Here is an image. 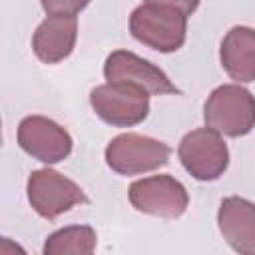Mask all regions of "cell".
<instances>
[{"label":"cell","instance_id":"6da1fadb","mask_svg":"<svg viewBox=\"0 0 255 255\" xmlns=\"http://www.w3.org/2000/svg\"><path fill=\"white\" fill-rule=\"evenodd\" d=\"M197 2H143L129 16L131 36L151 50L169 54L183 46L187 18Z\"/></svg>","mask_w":255,"mask_h":255},{"label":"cell","instance_id":"7a4b0ae2","mask_svg":"<svg viewBox=\"0 0 255 255\" xmlns=\"http://www.w3.org/2000/svg\"><path fill=\"white\" fill-rule=\"evenodd\" d=\"M88 2H42L46 18L40 22L32 36V48L44 64H58L68 58L78 38L76 14Z\"/></svg>","mask_w":255,"mask_h":255},{"label":"cell","instance_id":"3957f363","mask_svg":"<svg viewBox=\"0 0 255 255\" xmlns=\"http://www.w3.org/2000/svg\"><path fill=\"white\" fill-rule=\"evenodd\" d=\"M205 126L227 137L247 135L255 128V96L239 84L215 88L203 104Z\"/></svg>","mask_w":255,"mask_h":255},{"label":"cell","instance_id":"277c9868","mask_svg":"<svg viewBox=\"0 0 255 255\" xmlns=\"http://www.w3.org/2000/svg\"><path fill=\"white\" fill-rule=\"evenodd\" d=\"M106 163L120 175H137L167 165L171 147L139 133H120L106 145Z\"/></svg>","mask_w":255,"mask_h":255},{"label":"cell","instance_id":"5b68a950","mask_svg":"<svg viewBox=\"0 0 255 255\" xmlns=\"http://www.w3.org/2000/svg\"><path fill=\"white\" fill-rule=\"evenodd\" d=\"M92 110L110 126L128 128L149 114V94L133 84H102L90 92Z\"/></svg>","mask_w":255,"mask_h":255},{"label":"cell","instance_id":"8992f818","mask_svg":"<svg viewBox=\"0 0 255 255\" xmlns=\"http://www.w3.org/2000/svg\"><path fill=\"white\" fill-rule=\"evenodd\" d=\"M28 201L34 211L44 219H56L70 211L74 205L88 203L90 199L78 183L64 177L54 169H34L28 177Z\"/></svg>","mask_w":255,"mask_h":255},{"label":"cell","instance_id":"52a82bcc","mask_svg":"<svg viewBox=\"0 0 255 255\" xmlns=\"http://www.w3.org/2000/svg\"><path fill=\"white\" fill-rule=\"evenodd\" d=\"M181 165L199 181H213L223 175L229 163V151L221 135L209 128H197L183 135L177 147Z\"/></svg>","mask_w":255,"mask_h":255},{"label":"cell","instance_id":"ba28073f","mask_svg":"<svg viewBox=\"0 0 255 255\" xmlns=\"http://www.w3.org/2000/svg\"><path fill=\"white\" fill-rule=\"evenodd\" d=\"M131 205L147 215L177 219L189 205L185 187L171 175H151L137 179L129 185Z\"/></svg>","mask_w":255,"mask_h":255},{"label":"cell","instance_id":"9c48e42d","mask_svg":"<svg viewBox=\"0 0 255 255\" xmlns=\"http://www.w3.org/2000/svg\"><path fill=\"white\" fill-rule=\"evenodd\" d=\"M104 76L108 84H133L147 94H179L163 70L129 50H116L106 58Z\"/></svg>","mask_w":255,"mask_h":255},{"label":"cell","instance_id":"30bf717a","mask_svg":"<svg viewBox=\"0 0 255 255\" xmlns=\"http://www.w3.org/2000/svg\"><path fill=\"white\" fill-rule=\"evenodd\" d=\"M18 143L42 163H58L72 151L70 133L46 116H26L18 126Z\"/></svg>","mask_w":255,"mask_h":255},{"label":"cell","instance_id":"8fae6325","mask_svg":"<svg viewBox=\"0 0 255 255\" xmlns=\"http://www.w3.org/2000/svg\"><path fill=\"white\" fill-rule=\"evenodd\" d=\"M217 227L239 255H255V203L231 195L219 203Z\"/></svg>","mask_w":255,"mask_h":255},{"label":"cell","instance_id":"7c38bea8","mask_svg":"<svg viewBox=\"0 0 255 255\" xmlns=\"http://www.w3.org/2000/svg\"><path fill=\"white\" fill-rule=\"evenodd\" d=\"M219 60L235 82H255V30L233 26L221 40Z\"/></svg>","mask_w":255,"mask_h":255},{"label":"cell","instance_id":"4fadbf2b","mask_svg":"<svg viewBox=\"0 0 255 255\" xmlns=\"http://www.w3.org/2000/svg\"><path fill=\"white\" fill-rule=\"evenodd\" d=\"M96 239L90 225H68L46 237L42 255H94Z\"/></svg>","mask_w":255,"mask_h":255},{"label":"cell","instance_id":"5bb4252c","mask_svg":"<svg viewBox=\"0 0 255 255\" xmlns=\"http://www.w3.org/2000/svg\"><path fill=\"white\" fill-rule=\"evenodd\" d=\"M0 255H26V251L8 237L0 239Z\"/></svg>","mask_w":255,"mask_h":255}]
</instances>
